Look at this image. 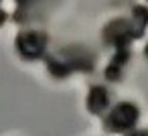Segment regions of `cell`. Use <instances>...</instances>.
I'll return each mask as SVG.
<instances>
[{
    "mask_svg": "<svg viewBox=\"0 0 148 136\" xmlns=\"http://www.w3.org/2000/svg\"><path fill=\"white\" fill-rule=\"evenodd\" d=\"M138 116H140V112H138V108L134 106V104H130V102H122V104H118L110 114H108V118H106V128L108 130H112V132H126V130H130L136 122H138Z\"/></svg>",
    "mask_w": 148,
    "mask_h": 136,
    "instance_id": "1",
    "label": "cell"
},
{
    "mask_svg": "<svg viewBox=\"0 0 148 136\" xmlns=\"http://www.w3.org/2000/svg\"><path fill=\"white\" fill-rule=\"evenodd\" d=\"M45 45H47V37H45L43 33H37V31L21 33V35L16 37V43H14L16 51H18L25 59H29V61L39 59V57L43 55V51H45Z\"/></svg>",
    "mask_w": 148,
    "mask_h": 136,
    "instance_id": "2",
    "label": "cell"
},
{
    "mask_svg": "<svg viewBox=\"0 0 148 136\" xmlns=\"http://www.w3.org/2000/svg\"><path fill=\"white\" fill-rule=\"evenodd\" d=\"M103 35H106L108 45H116L118 49H122V47H128V43L132 39H136L140 35V31L134 29L128 21H114L106 27Z\"/></svg>",
    "mask_w": 148,
    "mask_h": 136,
    "instance_id": "3",
    "label": "cell"
},
{
    "mask_svg": "<svg viewBox=\"0 0 148 136\" xmlns=\"http://www.w3.org/2000/svg\"><path fill=\"white\" fill-rule=\"evenodd\" d=\"M108 106H110V93H108V89L101 87V85L91 87L89 89V95H87V110L93 112V114H99Z\"/></svg>",
    "mask_w": 148,
    "mask_h": 136,
    "instance_id": "4",
    "label": "cell"
},
{
    "mask_svg": "<svg viewBox=\"0 0 148 136\" xmlns=\"http://www.w3.org/2000/svg\"><path fill=\"white\" fill-rule=\"evenodd\" d=\"M132 12H134V19H136V29L142 33L146 29V25H148V10L144 6H136Z\"/></svg>",
    "mask_w": 148,
    "mask_h": 136,
    "instance_id": "5",
    "label": "cell"
},
{
    "mask_svg": "<svg viewBox=\"0 0 148 136\" xmlns=\"http://www.w3.org/2000/svg\"><path fill=\"white\" fill-rule=\"evenodd\" d=\"M6 19H8V14H6L4 10H0V25H2V23H4Z\"/></svg>",
    "mask_w": 148,
    "mask_h": 136,
    "instance_id": "6",
    "label": "cell"
},
{
    "mask_svg": "<svg viewBox=\"0 0 148 136\" xmlns=\"http://www.w3.org/2000/svg\"><path fill=\"white\" fill-rule=\"evenodd\" d=\"M16 2H18V4H27V2H29V0H16Z\"/></svg>",
    "mask_w": 148,
    "mask_h": 136,
    "instance_id": "7",
    "label": "cell"
},
{
    "mask_svg": "<svg viewBox=\"0 0 148 136\" xmlns=\"http://www.w3.org/2000/svg\"><path fill=\"white\" fill-rule=\"evenodd\" d=\"M144 53H146V57H148V45H146V49H144Z\"/></svg>",
    "mask_w": 148,
    "mask_h": 136,
    "instance_id": "8",
    "label": "cell"
}]
</instances>
